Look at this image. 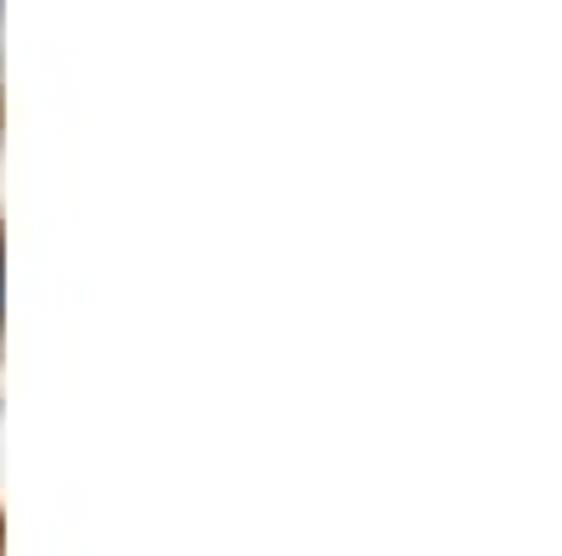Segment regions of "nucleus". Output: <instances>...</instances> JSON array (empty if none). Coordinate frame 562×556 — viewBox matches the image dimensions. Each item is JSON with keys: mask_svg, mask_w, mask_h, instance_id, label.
<instances>
[{"mask_svg": "<svg viewBox=\"0 0 562 556\" xmlns=\"http://www.w3.org/2000/svg\"><path fill=\"white\" fill-rule=\"evenodd\" d=\"M0 304H7V264H0Z\"/></svg>", "mask_w": 562, "mask_h": 556, "instance_id": "1", "label": "nucleus"}]
</instances>
